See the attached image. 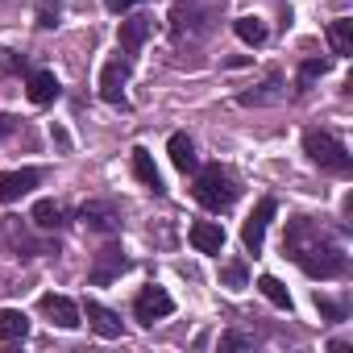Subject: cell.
I'll return each instance as SVG.
<instances>
[{"mask_svg":"<svg viewBox=\"0 0 353 353\" xmlns=\"http://www.w3.org/2000/svg\"><path fill=\"white\" fill-rule=\"evenodd\" d=\"M295 262H299V270L312 274V279H336V274L345 270V254H341L336 245H324V241H312L307 250H299Z\"/></svg>","mask_w":353,"mask_h":353,"instance_id":"3","label":"cell"},{"mask_svg":"<svg viewBox=\"0 0 353 353\" xmlns=\"http://www.w3.org/2000/svg\"><path fill=\"white\" fill-rule=\"evenodd\" d=\"M150 30H154L150 17H129V21H121V50H125V54H137L141 42L150 38Z\"/></svg>","mask_w":353,"mask_h":353,"instance_id":"9","label":"cell"},{"mask_svg":"<svg viewBox=\"0 0 353 353\" xmlns=\"http://www.w3.org/2000/svg\"><path fill=\"white\" fill-rule=\"evenodd\" d=\"M303 150H307V158H312L316 166H324V170H336V174L349 170V150H345L332 133H320V129L303 133Z\"/></svg>","mask_w":353,"mask_h":353,"instance_id":"2","label":"cell"},{"mask_svg":"<svg viewBox=\"0 0 353 353\" xmlns=\"http://www.w3.org/2000/svg\"><path fill=\"white\" fill-rule=\"evenodd\" d=\"M34 225H38V229H59V225H63V208H59L54 200H38V204H34Z\"/></svg>","mask_w":353,"mask_h":353,"instance_id":"20","label":"cell"},{"mask_svg":"<svg viewBox=\"0 0 353 353\" xmlns=\"http://www.w3.org/2000/svg\"><path fill=\"white\" fill-rule=\"evenodd\" d=\"M328 46H332V54H341V59L353 54V21H345V17L332 21V26H328Z\"/></svg>","mask_w":353,"mask_h":353,"instance_id":"18","label":"cell"},{"mask_svg":"<svg viewBox=\"0 0 353 353\" xmlns=\"http://www.w3.org/2000/svg\"><path fill=\"white\" fill-rule=\"evenodd\" d=\"M221 345H225V349H241V345H245V336H225Z\"/></svg>","mask_w":353,"mask_h":353,"instance_id":"28","label":"cell"},{"mask_svg":"<svg viewBox=\"0 0 353 353\" xmlns=\"http://www.w3.org/2000/svg\"><path fill=\"white\" fill-rule=\"evenodd\" d=\"M316 307H320L324 316H332V320H341V307H336V303H328V299H320V295H316Z\"/></svg>","mask_w":353,"mask_h":353,"instance_id":"25","label":"cell"},{"mask_svg":"<svg viewBox=\"0 0 353 353\" xmlns=\"http://www.w3.org/2000/svg\"><path fill=\"white\" fill-rule=\"evenodd\" d=\"M221 279H225V287H245V266H241V262H229V266L221 270Z\"/></svg>","mask_w":353,"mask_h":353,"instance_id":"23","label":"cell"},{"mask_svg":"<svg viewBox=\"0 0 353 353\" xmlns=\"http://www.w3.org/2000/svg\"><path fill=\"white\" fill-rule=\"evenodd\" d=\"M270 216H274V200L266 196V200H258V208H254V216L245 221V229H241V241H245V250L250 254H258L262 250V241H266V225H270Z\"/></svg>","mask_w":353,"mask_h":353,"instance_id":"6","label":"cell"},{"mask_svg":"<svg viewBox=\"0 0 353 353\" xmlns=\"http://www.w3.org/2000/svg\"><path fill=\"white\" fill-rule=\"evenodd\" d=\"M42 312L59 324V328H79V307L67 295H42Z\"/></svg>","mask_w":353,"mask_h":353,"instance_id":"8","label":"cell"},{"mask_svg":"<svg viewBox=\"0 0 353 353\" xmlns=\"http://www.w3.org/2000/svg\"><path fill=\"white\" fill-rule=\"evenodd\" d=\"M174 312V299L162 291V287H145L137 299H133V316L141 320V324H154V320H162V316H170Z\"/></svg>","mask_w":353,"mask_h":353,"instance_id":"4","label":"cell"},{"mask_svg":"<svg viewBox=\"0 0 353 353\" xmlns=\"http://www.w3.org/2000/svg\"><path fill=\"white\" fill-rule=\"evenodd\" d=\"M258 291H262V295H266L274 307H291V291H287V287H283L274 274H262V279H258Z\"/></svg>","mask_w":353,"mask_h":353,"instance_id":"21","label":"cell"},{"mask_svg":"<svg viewBox=\"0 0 353 353\" xmlns=\"http://www.w3.org/2000/svg\"><path fill=\"white\" fill-rule=\"evenodd\" d=\"M83 225H92V229H100V233H112V229H117V216H112L108 208L88 204V208H83Z\"/></svg>","mask_w":353,"mask_h":353,"instance_id":"22","label":"cell"},{"mask_svg":"<svg viewBox=\"0 0 353 353\" xmlns=\"http://www.w3.org/2000/svg\"><path fill=\"white\" fill-rule=\"evenodd\" d=\"M30 332V320L17 307H0V341H21Z\"/></svg>","mask_w":353,"mask_h":353,"instance_id":"15","label":"cell"},{"mask_svg":"<svg viewBox=\"0 0 353 353\" xmlns=\"http://www.w3.org/2000/svg\"><path fill=\"white\" fill-rule=\"evenodd\" d=\"M196 200L208 208V212H225L233 200H237V188H233V179H229V170H221V166H204L200 174H196Z\"/></svg>","mask_w":353,"mask_h":353,"instance_id":"1","label":"cell"},{"mask_svg":"<svg viewBox=\"0 0 353 353\" xmlns=\"http://www.w3.org/2000/svg\"><path fill=\"white\" fill-rule=\"evenodd\" d=\"M104 5H108V9H112V13H125V9H129V5H137V0H104Z\"/></svg>","mask_w":353,"mask_h":353,"instance_id":"26","label":"cell"},{"mask_svg":"<svg viewBox=\"0 0 353 353\" xmlns=\"http://www.w3.org/2000/svg\"><path fill=\"white\" fill-rule=\"evenodd\" d=\"M125 79H129V67H125L121 59L108 63V67L100 71V96H104L108 104H121V100H125V96H121V83H125Z\"/></svg>","mask_w":353,"mask_h":353,"instance_id":"10","label":"cell"},{"mask_svg":"<svg viewBox=\"0 0 353 353\" xmlns=\"http://www.w3.org/2000/svg\"><path fill=\"white\" fill-rule=\"evenodd\" d=\"M233 30H237V38L250 42V46H262V42H266V26H262L258 17H237Z\"/></svg>","mask_w":353,"mask_h":353,"instance_id":"19","label":"cell"},{"mask_svg":"<svg viewBox=\"0 0 353 353\" xmlns=\"http://www.w3.org/2000/svg\"><path fill=\"white\" fill-rule=\"evenodd\" d=\"M26 92H30L34 104H54V100H59V79H54L50 71H34Z\"/></svg>","mask_w":353,"mask_h":353,"instance_id":"14","label":"cell"},{"mask_svg":"<svg viewBox=\"0 0 353 353\" xmlns=\"http://www.w3.org/2000/svg\"><path fill=\"white\" fill-rule=\"evenodd\" d=\"M324 71H328V67H324V63H316V59H312V63H303V79H316V75H324Z\"/></svg>","mask_w":353,"mask_h":353,"instance_id":"24","label":"cell"},{"mask_svg":"<svg viewBox=\"0 0 353 353\" xmlns=\"http://www.w3.org/2000/svg\"><path fill=\"white\" fill-rule=\"evenodd\" d=\"M133 174H137L150 192H162V174H158V166H154V158L145 150H133Z\"/></svg>","mask_w":353,"mask_h":353,"instance_id":"16","label":"cell"},{"mask_svg":"<svg viewBox=\"0 0 353 353\" xmlns=\"http://www.w3.org/2000/svg\"><path fill=\"white\" fill-rule=\"evenodd\" d=\"M88 324L100 332V336H121V320L108 312V307H100V303H92L88 299Z\"/></svg>","mask_w":353,"mask_h":353,"instance_id":"17","label":"cell"},{"mask_svg":"<svg viewBox=\"0 0 353 353\" xmlns=\"http://www.w3.org/2000/svg\"><path fill=\"white\" fill-rule=\"evenodd\" d=\"M121 270H125V254L108 245V250H100V258H96V266H92L88 279H92V283H108V279H117Z\"/></svg>","mask_w":353,"mask_h":353,"instance_id":"12","label":"cell"},{"mask_svg":"<svg viewBox=\"0 0 353 353\" xmlns=\"http://www.w3.org/2000/svg\"><path fill=\"white\" fill-rule=\"evenodd\" d=\"M38 179H42V174H38L34 166H26V170H5V174H0V204H13V200L30 196V192L38 188Z\"/></svg>","mask_w":353,"mask_h":353,"instance_id":"5","label":"cell"},{"mask_svg":"<svg viewBox=\"0 0 353 353\" xmlns=\"http://www.w3.org/2000/svg\"><path fill=\"white\" fill-rule=\"evenodd\" d=\"M312 241H320V233L312 229V221H291V225H287V237H283V250L295 258V254L307 250Z\"/></svg>","mask_w":353,"mask_h":353,"instance_id":"11","label":"cell"},{"mask_svg":"<svg viewBox=\"0 0 353 353\" xmlns=\"http://www.w3.org/2000/svg\"><path fill=\"white\" fill-rule=\"evenodd\" d=\"M13 129H17V121H13V117H0V137H9Z\"/></svg>","mask_w":353,"mask_h":353,"instance_id":"27","label":"cell"},{"mask_svg":"<svg viewBox=\"0 0 353 353\" xmlns=\"http://www.w3.org/2000/svg\"><path fill=\"white\" fill-rule=\"evenodd\" d=\"M192 245H196L200 254H221V250H225V229H221L216 221H196V225H192Z\"/></svg>","mask_w":353,"mask_h":353,"instance_id":"7","label":"cell"},{"mask_svg":"<svg viewBox=\"0 0 353 353\" xmlns=\"http://www.w3.org/2000/svg\"><path fill=\"white\" fill-rule=\"evenodd\" d=\"M166 154H170V162L179 166V170H196V145H192V137H188V133H170Z\"/></svg>","mask_w":353,"mask_h":353,"instance_id":"13","label":"cell"}]
</instances>
